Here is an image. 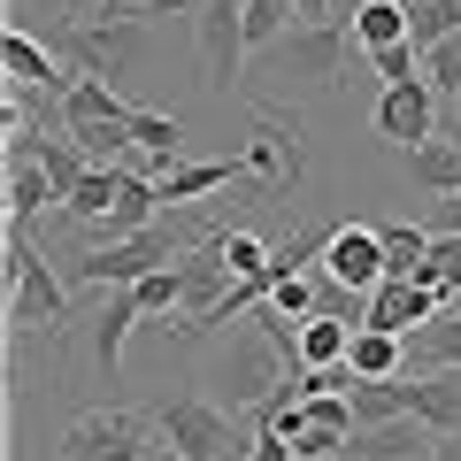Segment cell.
<instances>
[{"label":"cell","mask_w":461,"mask_h":461,"mask_svg":"<svg viewBox=\"0 0 461 461\" xmlns=\"http://www.w3.org/2000/svg\"><path fill=\"white\" fill-rule=\"evenodd\" d=\"M200 239H208V223H200V215H154V223L131 230V239L85 247L77 262H69V277L93 285V293H115V285H139L147 269H169L185 247H200Z\"/></svg>","instance_id":"1"},{"label":"cell","mask_w":461,"mask_h":461,"mask_svg":"<svg viewBox=\"0 0 461 461\" xmlns=\"http://www.w3.org/2000/svg\"><path fill=\"white\" fill-rule=\"evenodd\" d=\"M8 330H62L69 323V285L47 269V254H39L32 223H8Z\"/></svg>","instance_id":"2"},{"label":"cell","mask_w":461,"mask_h":461,"mask_svg":"<svg viewBox=\"0 0 461 461\" xmlns=\"http://www.w3.org/2000/svg\"><path fill=\"white\" fill-rule=\"evenodd\" d=\"M54 47L77 62V77L123 85L139 62H147V16H69L62 32H54Z\"/></svg>","instance_id":"3"},{"label":"cell","mask_w":461,"mask_h":461,"mask_svg":"<svg viewBox=\"0 0 461 461\" xmlns=\"http://www.w3.org/2000/svg\"><path fill=\"white\" fill-rule=\"evenodd\" d=\"M154 430H162V446H177L185 461H247L254 438H239V423H230L223 408H208V400H169L162 415H154Z\"/></svg>","instance_id":"4"},{"label":"cell","mask_w":461,"mask_h":461,"mask_svg":"<svg viewBox=\"0 0 461 461\" xmlns=\"http://www.w3.org/2000/svg\"><path fill=\"white\" fill-rule=\"evenodd\" d=\"M154 438L131 408H93L62 430V461H154Z\"/></svg>","instance_id":"5"},{"label":"cell","mask_w":461,"mask_h":461,"mask_svg":"<svg viewBox=\"0 0 461 461\" xmlns=\"http://www.w3.org/2000/svg\"><path fill=\"white\" fill-rule=\"evenodd\" d=\"M200 69H208V93H230L239 85V62H247V0H200Z\"/></svg>","instance_id":"6"},{"label":"cell","mask_w":461,"mask_h":461,"mask_svg":"<svg viewBox=\"0 0 461 461\" xmlns=\"http://www.w3.org/2000/svg\"><path fill=\"white\" fill-rule=\"evenodd\" d=\"M346 47H354L346 23H300V32H285L277 47H269V69H277V77H323V85H339Z\"/></svg>","instance_id":"7"},{"label":"cell","mask_w":461,"mask_h":461,"mask_svg":"<svg viewBox=\"0 0 461 461\" xmlns=\"http://www.w3.org/2000/svg\"><path fill=\"white\" fill-rule=\"evenodd\" d=\"M323 269L330 285H354V293H377L384 285V230H369V223H330V239H323Z\"/></svg>","instance_id":"8"},{"label":"cell","mask_w":461,"mask_h":461,"mask_svg":"<svg viewBox=\"0 0 461 461\" xmlns=\"http://www.w3.org/2000/svg\"><path fill=\"white\" fill-rule=\"evenodd\" d=\"M377 131L393 139L400 154L423 147V139H438V85H430V77H400V85H384V100H377Z\"/></svg>","instance_id":"9"},{"label":"cell","mask_w":461,"mask_h":461,"mask_svg":"<svg viewBox=\"0 0 461 461\" xmlns=\"http://www.w3.org/2000/svg\"><path fill=\"white\" fill-rule=\"evenodd\" d=\"M254 177H269V193H293L308 154H300V123H285L277 108H254Z\"/></svg>","instance_id":"10"},{"label":"cell","mask_w":461,"mask_h":461,"mask_svg":"<svg viewBox=\"0 0 461 461\" xmlns=\"http://www.w3.org/2000/svg\"><path fill=\"white\" fill-rule=\"evenodd\" d=\"M438 308H446V293H438V285H415V277H384L377 293H369V323H377V330H400V339L423 330Z\"/></svg>","instance_id":"11"},{"label":"cell","mask_w":461,"mask_h":461,"mask_svg":"<svg viewBox=\"0 0 461 461\" xmlns=\"http://www.w3.org/2000/svg\"><path fill=\"white\" fill-rule=\"evenodd\" d=\"M177 277H185V323H200V315H208L215 300L239 285V277H230V262L215 254V230L200 239V247H185V254H177Z\"/></svg>","instance_id":"12"},{"label":"cell","mask_w":461,"mask_h":461,"mask_svg":"<svg viewBox=\"0 0 461 461\" xmlns=\"http://www.w3.org/2000/svg\"><path fill=\"white\" fill-rule=\"evenodd\" d=\"M254 177V154H230V162H185V169H162V208H185V200H208L223 185H247Z\"/></svg>","instance_id":"13"},{"label":"cell","mask_w":461,"mask_h":461,"mask_svg":"<svg viewBox=\"0 0 461 461\" xmlns=\"http://www.w3.org/2000/svg\"><path fill=\"white\" fill-rule=\"evenodd\" d=\"M0 69H8V85H39V93H69L62 62H54V47H39L32 32H0Z\"/></svg>","instance_id":"14"},{"label":"cell","mask_w":461,"mask_h":461,"mask_svg":"<svg viewBox=\"0 0 461 461\" xmlns=\"http://www.w3.org/2000/svg\"><path fill=\"white\" fill-rule=\"evenodd\" d=\"M408 369H415V377L461 369V308H438L423 330H408Z\"/></svg>","instance_id":"15"},{"label":"cell","mask_w":461,"mask_h":461,"mask_svg":"<svg viewBox=\"0 0 461 461\" xmlns=\"http://www.w3.org/2000/svg\"><path fill=\"white\" fill-rule=\"evenodd\" d=\"M77 123H131V100L115 93L108 77H69V93H62V131H77Z\"/></svg>","instance_id":"16"},{"label":"cell","mask_w":461,"mask_h":461,"mask_svg":"<svg viewBox=\"0 0 461 461\" xmlns=\"http://www.w3.org/2000/svg\"><path fill=\"white\" fill-rule=\"evenodd\" d=\"M131 147H139V169L162 177V169H177V154H185V123L177 115H154V108H131Z\"/></svg>","instance_id":"17"},{"label":"cell","mask_w":461,"mask_h":461,"mask_svg":"<svg viewBox=\"0 0 461 461\" xmlns=\"http://www.w3.org/2000/svg\"><path fill=\"white\" fill-rule=\"evenodd\" d=\"M139 293L131 285H115L108 293V308H100V330H93V362H100V377H115V369H123V339H131V323H139Z\"/></svg>","instance_id":"18"},{"label":"cell","mask_w":461,"mask_h":461,"mask_svg":"<svg viewBox=\"0 0 461 461\" xmlns=\"http://www.w3.org/2000/svg\"><path fill=\"white\" fill-rule=\"evenodd\" d=\"M408 177L423 185V193L454 200V193H461V131H454V139H423V147H408Z\"/></svg>","instance_id":"19"},{"label":"cell","mask_w":461,"mask_h":461,"mask_svg":"<svg viewBox=\"0 0 461 461\" xmlns=\"http://www.w3.org/2000/svg\"><path fill=\"white\" fill-rule=\"evenodd\" d=\"M123 185H131V169H123V162H93V169H85V177L62 193V208H69V215H85V223H100V215L123 200Z\"/></svg>","instance_id":"20"},{"label":"cell","mask_w":461,"mask_h":461,"mask_svg":"<svg viewBox=\"0 0 461 461\" xmlns=\"http://www.w3.org/2000/svg\"><path fill=\"white\" fill-rule=\"evenodd\" d=\"M354 330L362 323H346V315H300V362L308 369H330V362H346V354H354Z\"/></svg>","instance_id":"21"},{"label":"cell","mask_w":461,"mask_h":461,"mask_svg":"<svg viewBox=\"0 0 461 461\" xmlns=\"http://www.w3.org/2000/svg\"><path fill=\"white\" fill-rule=\"evenodd\" d=\"M47 200H62V185H54L47 162H8V223H39Z\"/></svg>","instance_id":"22"},{"label":"cell","mask_w":461,"mask_h":461,"mask_svg":"<svg viewBox=\"0 0 461 461\" xmlns=\"http://www.w3.org/2000/svg\"><path fill=\"white\" fill-rule=\"evenodd\" d=\"M393 39H408V0H354V47L377 54Z\"/></svg>","instance_id":"23"},{"label":"cell","mask_w":461,"mask_h":461,"mask_svg":"<svg viewBox=\"0 0 461 461\" xmlns=\"http://www.w3.org/2000/svg\"><path fill=\"white\" fill-rule=\"evenodd\" d=\"M384 277H415V285H430V230H415V223H384Z\"/></svg>","instance_id":"24"},{"label":"cell","mask_w":461,"mask_h":461,"mask_svg":"<svg viewBox=\"0 0 461 461\" xmlns=\"http://www.w3.org/2000/svg\"><path fill=\"white\" fill-rule=\"evenodd\" d=\"M461 32V0H408V39L415 47H438V39H454Z\"/></svg>","instance_id":"25"},{"label":"cell","mask_w":461,"mask_h":461,"mask_svg":"<svg viewBox=\"0 0 461 461\" xmlns=\"http://www.w3.org/2000/svg\"><path fill=\"white\" fill-rule=\"evenodd\" d=\"M430 285L446 293V308L461 300V223H446V230H430Z\"/></svg>","instance_id":"26"},{"label":"cell","mask_w":461,"mask_h":461,"mask_svg":"<svg viewBox=\"0 0 461 461\" xmlns=\"http://www.w3.org/2000/svg\"><path fill=\"white\" fill-rule=\"evenodd\" d=\"M293 23H300V16H293V0H247V47L269 54L285 32H293Z\"/></svg>","instance_id":"27"},{"label":"cell","mask_w":461,"mask_h":461,"mask_svg":"<svg viewBox=\"0 0 461 461\" xmlns=\"http://www.w3.org/2000/svg\"><path fill=\"white\" fill-rule=\"evenodd\" d=\"M215 254L230 262V277H262V269H269V254H277V247H262L254 230H215Z\"/></svg>","instance_id":"28"},{"label":"cell","mask_w":461,"mask_h":461,"mask_svg":"<svg viewBox=\"0 0 461 461\" xmlns=\"http://www.w3.org/2000/svg\"><path fill=\"white\" fill-rule=\"evenodd\" d=\"M131 293H139V308H147V315H169V308H185V277H177V262H169V269H147V277H139Z\"/></svg>","instance_id":"29"},{"label":"cell","mask_w":461,"mask_h":461,"mask_svg":"<svg viewBox=\"0 0 461 461\" xmlns=\"http://www.w3.org/2000/svg\"><path fill=\"white\" fill-rule=\"evenodd\" d=\"M369 69H377L384 85H400V77H423V47H415V39H393V47H377V54H369Z\"/></svg>","instance_id":"30"},{"label":"cell","mask_w":461,"mask_h":461,"mask_svg":"<svg viewBox=\"0 0 461 461\" xmlns=\"http://www.w3.org/2000/svg\"><path fill=\"white\" fill-rule=\"evenodd\" d=\"M423 77L438 85V100H446V93H461V32H454V39H438V47L423 54Z\"/></svg>","instance_id":"31"},{"label":"cell","mask_w":461,"mask_h":461,"mask_svg":"<svg viewBox=\"0 0 461 461\" xmlns=\"http://www.w3.org/2000/svg\"><path fill=\"white\" fill-rule=\"evenodd\" d=\"M269 308L300 323V315H315V285L308 277H277V285H269Z\"/></svg>","instance_id":"32"},{"label":"cell","mask_w":461,"mask_h":461,"mask_svg":"<svg viewBox=\"0 0 461 461\" xmlns=\"http://www.w3.org/2000/svg\"><path fill=\"white\" fill-rule=\"evenodd\" d=\"M293 16L300 23H339V16H330V0H293Z\"/></svg>","instance_id":"33"},{"label":"cell","mask_w":461,"mask_h":461,"mask_svg":"<svg viewBox=\"0 0 461 461\" xmlns=\"http://www.w3.org/2000/svg\"><path fill=\"white\" fill-rule=\"evenodd\" d=\"M423 461H461V430H438V446H430Z\"/></svg>","instance_id":"34"},{"label":"cell","mask_w":461,"mask_h":461,"mask_svg":"<svg viewBox=\"0 0 461 461\" xmlns=\"http://www.w3.org/2000/svg\"><path fill=\"white\" fill-rule=\"evenodd\" d=\"M446 223H461V193H454V200H446Z\"/></svg>","instance_id":"35"},{"label":"cell","mask_w":461,"mask_h":461,"mask_svg":"<svg viewBox=\"0 0 461 461\" xmlns=\"http://www.w3.org/2000/svg\"><path fill=\"white\" fill-rule=\"evenodd\" d=\"M339 461H384V454H354V446H346V454H339Z\"/></svg>","instance_id":"36"}]
</instances>
